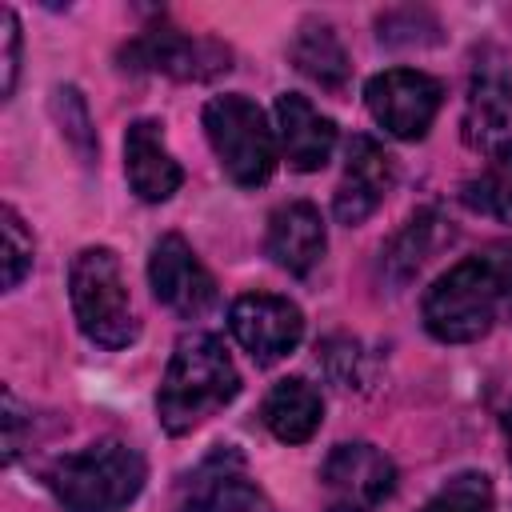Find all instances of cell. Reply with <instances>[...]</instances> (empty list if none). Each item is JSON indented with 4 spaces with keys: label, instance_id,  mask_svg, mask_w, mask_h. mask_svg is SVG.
<instances>
[{
    "label": "cell",
    "instance_id": "obj_24",
    "mask_svg": "<svg viewBox=\"0 0 512 512\" xmlns=\"http://www.w3.org/2000/svg\"><path fill=\"white\" fill-rule=\"evenodd\" d=\"M0 236H4V288H20V280L32 272V260H36V244H32V232L24 228L20 212L12 204L0 208Z\"/></svg>",
    "mask_w": 512,
    "mask_h": 512
},
{
    "label": "cell",
    "instance_id": "obj_10",
    "mask_svg": "<svg viewBox=\"0 0 512 512\" xmlns=\"http://www.w3.org/2000/svg\"><path fill=\"white\" fill-rule=\"evenodd\" d=\"M228 324H232V336L240 340V348L256 364L284 360L304 336V312L288 296H276V292L240 296L228 312Z\"/></svg>",
    "mask_w": 512,
    "mask_h": 512
},
{
    "label": "cell",
    "instance_id": "obj_11",
    "mask_svg": "<svg viewBox=\"0 0 512 512\" xmlns=\"http://www.w3.org/2000/svg\"><path fill=\"white\" fill-rule=\"evenodd\" d=\"M392 184H396V160L384 152V144L372 136H352L344 180L336 184V196H332V216L348 228L364 224L384 204Z\"/></svg>",
    "mask_w": 512,
    "mask_h": 512
},
{
    "label": "cell",
    "instance_id": "obj_4",
    "mask_svg": "<svg viewBox=\"0 0 512 512\" xmlns=\"http://www.w3.org/2000/svg\"><path fill=\"white\" fill-rule=\"evenodd\" d=\"M68 296L80 332L100 348H128L140 336V320L128 296L120 256L104 244L80 248L68 268Z\"/></svg>",
    "mask_w": 512,
    "mask_h": 512
},
{
    "label": "cell",
    "instance_id": "obj_27",
    "mask_svg": "<svg viewBox=\"0 0 512 512\" xmlns=\"http://www.w3.org/2000/svg\"><path fill=\"white\" fill-rule=\"evenodd\" d=\"M24 404L16 400L12 388H4V464H12L24 448Z\"/></svg>",
    "mask_w": 512,
    "mask_h": 512
},
{
    "label": "cell",
    "instance_id": "obj_7",
    "mask_svg": "<svg viewBox=\"0 0 512 512\" xmlns=\"http://www.w3.org/2000/svg\"><path fill=\"white\" fill-rule=\"evenodd\" d=\"M324 512H376L396 488V464L364 440L336 444L320 464Z\"/></svg>",
    "mask_w": 512,
    "mask_h": 512
},
{
    "label": "cell",
    "instance_id": "obj_21",
    "mask_svg": "<svg viewBox=\"0 0 512 512\" xmlns=\"http://www.w3.org/2000/svg\"><path fill=\"white\" fill-rule=\"evenodd\" d=\"M376 36L388 48H432L444 40V28L428 8H388L376 16Z\"/></svg>",
    "mask_w": 512,
    "mask_h": 512
},
{
    "label": "cell",
    "instance_id": "obj_3",
    "mask_svg": "<svg viewBox=\"0 0 512 512\" xmlns=\"http://www.w3.org/2000/svg\"><path fill=\"white\" fill-rule=\"evenodd\" d=\"M148 480L144 456L124 440H96L48 468V488L68 512H120Z\"/></svg>",
    "mask_w": 512,
    "mask_h": 512
},
{
    "label": "cell",
    "instance_id": "obj_9",
    "mask_svg": "<svg viewBox=\"0 0 512 512\" xmlns=\"http://www.w3.org/2000/svg\"><path fill=\"white\" fill-rule=\"evenodd\" d=\"M148 284H152V296L180 312V316H204L212 304H216V280L212 272L196 260L192 244L180 236V232H164L152 252H148Z\"/></svg>",
    "mask_w": 512,
    "mask_h": 512
},
{
    "label": "cell",
    "instance_id": "obj_15",
    "mask_svg": "<svg viewBox=\"0 0 512 512\" xmlns=\"http://www.w3.org/2000/svg\"><path fill=\"white\" fill-rule=\"evenodd\" d=\"M268 256L292 272V276H308L328 248V232L320 220V208L308 200H288L268 216V236H264Z\"/></svg>",
    "mask_w": 512,
    "mask_h": 512
},
{
    "label": "cell",
    "instance_id": "obj_14",
    "mask_svg": "<svg viewBox=\"0 0 512 512\" xmlns=\"http://www.w3.org/2000/svg\"><path fill=\"white\" fill-rule=\"evenodd\" d=\"M512 124V76L500 60H484L472 68L468 100H464V144L476 152H496Z\"/></svg>",
    "mask_w": 512,
    "mask_h": 512
},
{
    "label": "cell",
    "instance_id": "obj_1",
    "mask_svg": "<svg viewBox=\"0 0 512 512\" xmlns=\"http://www.w3.org/2000/svg\"><path fill=\"white\" fill-rule=\"evenodd\" d=\"M512 304V244H488L476 256L456 260L448 272L432 280L424 292V328L440 344H472L480 340L500 308Z\"/></svg>",
    "mask_w": 512,
    "mask_h": 512
},
{
    "label": "cell",
    "instance_id": "obj_12",
    "mask_svg": "<svg viewBox=\"0 0 512 512\" xmlns=\"http://www.w3.org/2000/svg\"><path fill=\"white\" fill-rule=\"evenodd\" d=\"M180 512H272V500L248 480L240 452L220 448L188 476Z\"/></svg>",
    "mask_w": 512,
    "mask_h": 512
},
{
    "label": "cell",
    "instance_id": "obj_16",
    "mask_svg": "<svg viewBox=\"0 0 512 512\" xmlns=\"http://www.w3.org/2000/svg\"><path fill=\"white\" fill-rule=\"evenodd\" d=\"M276 132H280V152L296 172H320L336 148V124L320 116L312 100L300 92L276 96Z\"/></svg>",
    "mask_w": 512,
    "mask_h": 512
},
{
    "label": "cell",
    "instance_id": "obj_13",
    "mask_svg": "<svg viewBox=\"0 0 512 512\" xmlns=\"http://www.w3.org/2000/svg\"><path fill=\"white\" fill-rule=\"evenodd\" d=\"M124 176L132 192L148 204H164L172 192L184 184V168L164 144V124L160 120H132L124 132Z\"/></svg>",
    "mask_w": 512,
    "mask_h": 512
},
{
    "label": "cell",
    "instance_id": "obj_20",
    "mask_svg": "<svg viewBox=\"0 0 512 512\" xmlns=\"http://www.w3.org/2000/svg\"><path fill=\"white\" fill-rule=\"evenodd\" d=\"M464 204L512 224V140H504L492 152L488 168L472 184H464Z\"/></svg>",
    "mask_w": 512,
    "mask_h": 512
},
{
    "label": "cell",
    "instance_id": "obj_26",
    "mask_svg": "<svg viewBox=\"0 0 512 512\" xmlns=\"http://www.w3.org/2000/svg\"><path fill=\"white\" fill-rule=\"evenodd\" d=\"M320 360H324V368H328V376H332L336 384L352 388V372H356V360H360V352H356L352 340H340V336L328 340L324 352H320Z\"/></svg>",
    "mask_w": 512,
    "mask_h": 512
},
{
    "label": "cell",
    "instance_id": "obj_18",
    "mask_svg": "<svg viewBox=\"0 0 512 512\" xmlns=\"http://www.w3.org/2000/svg\"><path fill=\"white\" fill-rule=\"evenodd\" d=\"M260 420H264V428L276 440L304 444V440L316 436V428L324 420V400H320V392L304 376H288V380L272 384V392L264 396Z\"/></svg>",
    "mask_w": 512,
    "mask_h": 512
},
{
    "label": "cell",
    "instance_id": "obj_8",
    "mask_svg": "<svg viewBox=\"0 0 512 512\" xmlns=\"http://www.w3.org/2000/svg\"><path fill=\"white\" fill-rule=\"evenodd\" d=\"M364 104L388 136L420 140L444 104V84L420 68H388L364 84Z\"/></svg>",
    "mask_w": 512,
    "mask_h": 512
},
{
    "label": "cell",
    "instance_id": "obj_23",
    "mask_svg": "<svg viewBox=\"0 0 512 512\" xmlns=\"http://www.w3.org/2000/svg\"><path fill=\"white\" fill-rule=\"evenodd\" d=\"M492 480L484 472H456L420 512H492Z\"/></svg>",
    "mask_w": 512,
    "mask_h": 512
},
{
    "label": "cell",
    "instance_id": "obj_28",
    "mask_svg": "<svg viewBox=\"0 0 512 512\" xmlns=\"http://www.w3.org/2000/svg\"><path fill=\"white\" fill-rule=\"evenodd\" d=\"M500 428H504V444H508V464H512V404L504 408V416H500Z\"/></svg>",
    "mask_w": 512,
    "mask_h": 512
},
{
    "label": "cell",
    "instance_id": "obj_6",
    "mask_svg": "<svg viewBox=\"0 0 512 512\" xmlns=\"http://www.w3.org/2000/svg\"><path fill=\"white\" fill-rule=\"evenodd\" d=\"M120 68L160 72L168 80H216L232 68V48L216 36H188L180 28H148L120 48Z\"/></svg>",
    "mask_w": 512,
    "mask_h": 512
},
{
    "label": "cell",
    "instance_id": "obj_22",
    "mask_svg": "<svg viewBox=\"0 0 512 512\" xmlns=\"http://www.w3.org/2000/svg\"><path fill=\"white\" fill-rule=\"evenodd\" d=\"M52 116L64 132V140L84 156V164L96 160V128H92V112H88V100L80 96L76 84H56L52 88Z\"/></svg>",
    "mask_w": 512,
    "mask_h": 512
},
{
    "label": "cell",
    "instance_id": "obj_5",
    "mask_svg": "<svg viewBox=\"0 0 512 512\" xmlns=\"http://www.w3.org/2000/svg\"><path fill=\"white\" fill-rule=\"evenodd\" d=\"M204 132H208V144H212V152H216V160L232 184L260 188L272 176L276 132L268 128L256 100H248L240 92L212 96L204 104Z\"/></svg>",
    "mask_w": 512,
    "mask_h": 512
},
{
    "label": "cell",
    "instance_id": "obj_25",
    "mask_svg": "<svg viewBox=\"0 0 512 512\" xmlns=\"http://www.w3.org/2000/svg\"><path fill=\"white\" fill-rule=\"evenodd\" d=\"M20 20L8 4H0V96L12 100L16 92V80H20Z\"/></svg>",
    "mask_w": 512,
    "mask_h": 512
},
{
    "label": "cell",
    "instance_id": "obj_2",
    "mask_svg": "<svg viewBox=\"0 0 512 512\" xmlns=\"http://www.w3.org/2000/svg\"><path fill=\"white\" fill-rule=\"evenodd\" d=\"M240 392V372L212 332H188L176 340L168 372L156 392V412L168 436L200 428L208 416L228 408Z\"/></svg>",
    "mask_w": 512,
    "mask_h": 512
},
{
    "label": "cell",
    "instance_id": "obj_17",
    "mask_svg": "<svg viewBox=\"0 0 512 512\" xmlns=\"http://www.w3.org/2000/svg\"><path fill=\"white\" fill-rule=\"evenodd\" d=\"M288 56H292L296 72L308 76L312 84H320L324 92H344L348 88L352 60H348V48L340 44V36L328 20H320V16L300 20V28L288 44Z\"/></svg>",
    "mask_w": 512,
    "mask_h": 512
},
{
    "label": "cell",
    "instance_id": "obj_19",
    "mask_svg": "<svg viewBox=\"0 0 512 512\" xmlns=\"http://www.w3.org/2000/svg\"><path fill=\"white\" fill-rule=\"evenodd\" d=\"M444 236H452V228L440 220V212H436V208H420V212L388 240L384 260H380L384 276H388L392 284H408V280L424 268V260L436 252V244H440Z\"/></svg>",
    "mask_w": 512,
    "mask_h": 512
}]
</instances>
